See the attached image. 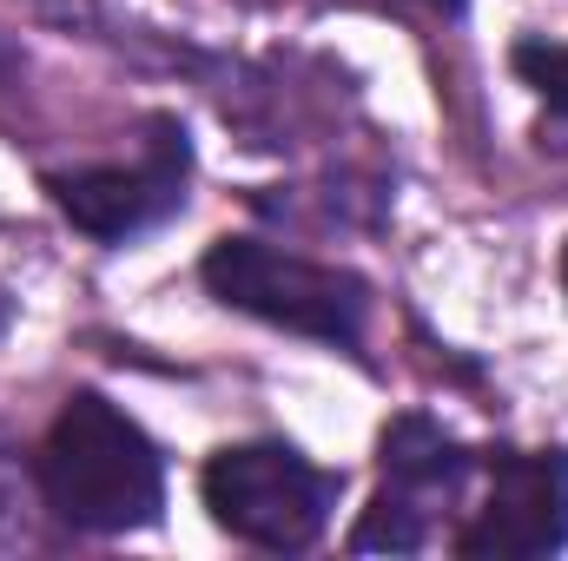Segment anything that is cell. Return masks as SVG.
<instances>
[{
	"label": "cell",
	"instance_id": "1",
	"mask_svg": "<svg viewBox=\"0 0 568 561\" xmlns=\"http://www.w3.org/2000/svg\"><path fill=\"white\" fill-rule=\"evenodd\" d=\"M40 496L73 529L126 536L165 509V469L140 422L100 390H80L40 442Z\"/></svg>",
	"mask_w": 568,
	"mask_h": 561
},
{
	"label": "cell",
	"instance_id": "2",
	"mask_svg": "<svg viewBox=\"0 0 568 561\" xmlns=\"http://www.w3.org/2000/svg\"><path fill=\"white\" fill-rule=\"evenodd\" d=\"M205 489V509L212 522L245 542V549H311L331 522V502H337V476L311 469L291 442H239V449H219L199 476Z\"/></svg>",
	"mask_w": 568,
	"mask_h": 561
},
{
	"label": "cell",
	"instance_id": "3",
	"mask_svg": "<svg viewBox=\"0 0 568 561\" xmlns=\"http://www.w3.org/2000/svg\"><path fill=\"white\" fill-rule=\"evenodd\" d=\"M205 290L232 310H252V317L297 330V337H317V344H357L364 304H371L351 272L311 265V258L258 245V238H219L205 252Z\"/></svg>",
	"mask_w": 568,
	"mask_h": 561
},
{
	"label": "cell",
	"instance_id": "4",
	"mask_svg": "<svg viewBox=\"0 0 568 561\" xmlns=\"http://www.w3.org/2000/svg\"><path fill=\"white\" fill-rule=\"evenodd\" d=\"M568 542V456L562 449H496L489 456V502L456 536L469 561H536Z\"/></svg>",
	"mask_w": 568,
	"mask_h": 561
},
{
	"label": "cell",
	"instance_id": "5",
	"mask_svg": "<svg viewBox=\"0 0 568 561\" xmlns=\"http://www.w3.org/2000/svg\"><path fill=\"white\" fill-rule=\"evenodd\" d=\"M179 185H185V133L179 126H159V140H145L140 165H87V172L47 178L53 205L87 238H106V245L159 225L165 212H179V198H185Z\"/></svg>",
	"mask_w": 568,
	"mask_h": 561
},
{
	"label": "cell",
	"instance_id": "6",
	"mask_svg": "<svg viewBox=\"0 0 568 561\" xmlns=\"http://www.w3.org/2000/svg\"><path fill=\"white\" fill-rule=\"evenodd\" d=\"M463 469H469V456L424 417H404L397 429H384V489H397L404 502H417L429 516V502L443 496H456V482H463Z\"/></svg>",
	"mask_w": 568,
	"mask_h": 561
},
{
	"label": "cell",
	"instance_id": "7",
	"mask_svg": "<svg viewBox=\"0 0 568 561\" xmlns=\"http://www.w3.org/2000/svg\"><path fill=\"white\" fill-rule=\"evenodd\" d=\"M516 73H523L556 113H568V47H542V40L516 47Z\"/></svg>",
	"mask_w": 568,
	"mask_h": 561
},
{
	"label": "cell",
	"instance_id": "8",
	"mask_svg": "<svg viewBox=\"0 0 568 561\" xmlns=\"http://www.w3.org/2000/svg\"><path fill=\"white\" fill-rule=\"evenodd\" d=\"M562 284H568V252H562Z\"/></svg>",
	"mask_w": 568,
	"mask_h": 561
},
{
	"label": "cell",
	"instance_id": "9",
	"mask_svg": "<svg viewBox=\"0 0 568 561\" xmlns=\"http://www.w3.org/2000/svg\"><path fill=\"white\" fill-rule=\"evenodd\" d=\"M436 7H463V0H436Z\"/></svg>",
	"mask_w": 568,
	"mask_h": 561
}]
</instances>
